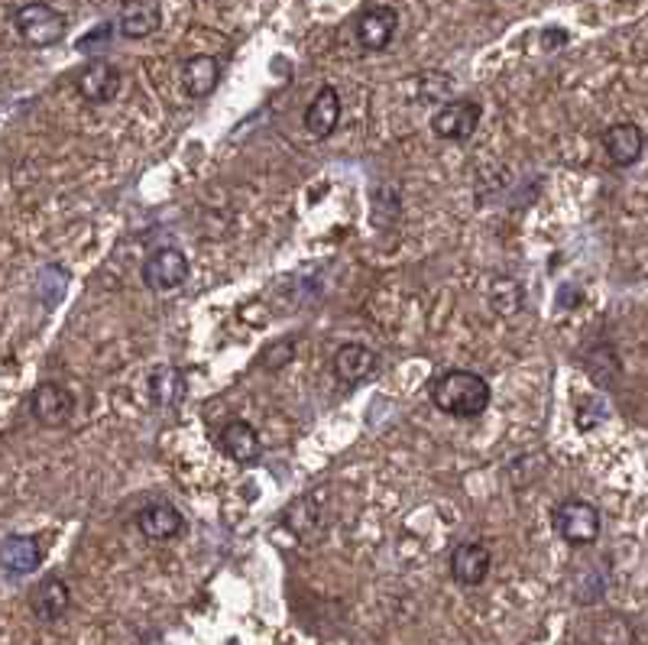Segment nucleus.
I'll use <instances>...</instances> for the list:
<instances>
[{
	"instance_id": "8",
	"label": "nucleus",
	"mask_w": 648,
	"mask_h": 645,
	"mask_svg": "<svg viewBox=\"0 0 648 645\" xmlns=\"http://www.w3.org/2000/svg\"><path fill=\"white\" fill-rule=\"evenodd\" d=\"M603 149H606L613 166H619V169L636 166L643 159V152H646V134H643L639 124L619 121V124L603 131Z\"/></svg>"
},
{
	"instance_id": "1",
	"label": "nucleus",
	"mask_w": 648,
	"mask_h": 645,
	"mask_svg": "<svg viewBox=\"0 0 648 645\" xmlns=\"http://www.w3.org/2000/svg\"><path fill=\"white\" fill-rule=\"evenodd\" d=\"M432 403L451 419H477L487 412L493 393L490 383L474 370H444L429 386Z\"/></svg>"
},
{
	"instance_id": "2",
	"label": "nucleus",
	"mask_w": 648,
	"mask_h": 645,
	"mask_svg": "<svg viewBox=\"0 0 648 645\" xmlns=\"http://www.w3.org/2000/svg\"><path fill=\"white\" fill-rule=\"evenodd\" d=\"M13 30L20 33V39L33 49H49L56 43L66 39L69 33V20L66 13H59L56 7L43 3V0H30L13 13Z\"/></svg>"
},
{
	"instance_id": "7",
	"label": "nucleus",
	"mask_w": 648,
	"mask_h": 645,
	"mask_svg": "<svg viewBox=\"0 0 648 645\" xmlns=\"http://www.w3.org/2000/svg\"><path fill=\"white\" fill-rule=\"evenodd\" d=\"M72 607V590L62 577L49 574L43 577L33 590H30V613L39 623H59Z\"/></svg>"
},
{
	"instance_id": "14",
	"label": "nucleus",
	"mask_w": 648,
	"mask_h": 645,
	"mask_svg": "<svg viewBox=\"0 0 648 645\" xmlns=\"http://www.w3.org/2000/svg\"><path fill=\"white\" fill-rule=\"evenodd\" d=\"M220 451L230 457V461H237V464H257L260 461V454H263V444H260V434L257 429L250 426V422H243V419H234V422H227L224 429H220Z\"/></svg>"
},
{
	"instance_id": "3",
	"label": "nucleus",
	"mask_w": 648,
	"mask_h": 645,
	"mask_svg": "<svg viewBox=\"0 0 648 645\" xmlns=\"http://www.w3.org/2000/svg\"><path fill=\"white\" fill-rule=\"evenodd\" d=\"M555 532L561 535V542H568L571 548H587L600 539L603 529V516L593 502L587 500H565L555 509Z\"/></svg>"
},
{
	"instance_id": "15",
	"label": "nucleus",
	"mask_w": 648,
	"mask_h": 645,
	"mask_svg": "<svg viewBox=\"0 0 648 645\" xmlns=\"http://www.w3.org/2000/svg\"><path fill=\"white\" fill-rule=\"evenodd\" d=\"M117 26L127 39H146L162 26V7L159 0H127L121 7Z\"/></svg>"
},
{
	"instance_id": "11",
	"label": "nucleus",
	"mask_w": 648,
	"mask_h": 645,
	"mask_svg": "<svg viewBox=\"0 0 648 645\" xmlns=\"http://www.w3.org/2000/svg\"><path fill=\"white\" fill-rule=\"evenodd\" d=\"M75 88H78V94H81L88 104H107V101H114V94L121 91V72H117L111 63L94 59V63H88V66L78 72Z\"/></svg>"
},
{
	"instance_id": "20",
	"label": "nucleus",
	"mask_w": 648,
	"mask_h": 645,
	"mask_svg": "<svg viewBox=\"0 0 648 645\" xmlns=\"http://www.w3.org/2000/svg\"><path fill=\"white\" fill-rule=\"evenodd\" d=\"M451 91H454V78L451 75H422V101H444Z\"/></svg>"
},
{
	"instance_id": "12",
	"label": "nucleus",
	"mask_w": 648,
	"mask_h": 645,
	"mask_svg": "<svg viewBox=\"0 0 648 645\" xmlns=\"http://www.w3.org/2000/svg\"><path fill=\"white\" fill-rule=\"evenodd\" d=\"M338 124H341V94H338V88L325 84L311 98V104L305 108V131L315 140H325L338 131Z\"/></svg>"
},
{
	"instance_id": "18",
	"label": "nucleus",
	"mask_w": 648,
	"mask_h": 645,
	"mask_svg": "<svg viewBox=\"0 0 648 645\" xmlns=\"http://www.w3.org/2000/svg\"><path fill=\"white\" fill-rule=\"evenodd\" d=\"M220 81V63L215 56H192L182 66V84L192 98H208Z\"/></svg>"
},
{
	"instance_id": "10",
	"label": "nucleus",
	"mask_w": 648,
	"mask_h": 645,
	"mask_svg": "<svg viewBox=\"0 0 648 645\" xmlns=\"http://www.w3.org/2000/svg\"><path fill=\"white\" fill-rule=\"evenodd\" d=\"M137 529L149 542H172L185 532V519L172 502H146L137 512Z\"/></svg>"
},
{
	"instance_id": "6",
	"label": "nucleus",
	"mask_w": 648,
	"mask_h": 645,
	"mask_svg": "<svg viewBox=\"0 0 648 645\" xmlns=\"http://www.w3.org/2000/svg\"><path fill=\"white\" fill-rule=\"evenodd\" d=\"M189 280V260L182 250L162 247L152 257H146L144 263V283L152 292H172V288L185 286Z\"/></svg>"
},
{
	"instance_id": "4",
	"label": "nucleus",
	"mask_w": 648,
	"mask_h": 645,
	"mask_svg": "<svg viewBox=\"0 0 648 645\" xmlns=\"http://www.w3.org/2000/svg\"><path fill=\"white\" fill-rule=\"evenodd\" d=\"M30 412L39 426L46 429H62L75 416V396L62 383H39L30 396Z\"/></svg>"
},
{
	"instance_id": "16",
	"label": "nucleus",
	"mask_w": 648,
	"mask_h": 645,
	"mask_svg": "<svg viewBox=\"0 0 648 645\" xmlns=\"http://www.w3.org/2000/svg\"><path fill=\"white\" fill-rule=\"evenodd\" d=\"M0 562L10 577H26L43 565V548L33 535H7L0 548Z\"/></svg>"
},
{
	"instance_id": "19",
	"label": "nucleus",
	"mask_w": 648,
	"mask_h": 645,
	"mask_svg": "<svg viewBox=\"0 0 648 645\" xmlns=\"http://www.w3.org/2000/svg\"><path fill=\"white\" fill-rule=\"evenodd\" d=\"M633 640H636L633 626L626 620H619V616L603 620L600 630H596V645H633Z\"/></svg>"
},
{
	"instance_id": "13",
	"label": "nucleus",
	"mask_w": 648,
	"mask_h": 645,
	"mask_svg": "<svg viewBox=\"0 0 648 645\" xmlns=\"http://www.w3.org/2000/svg\"><path fill=\"white\" fill-rule=\"evenodd\" d=\"M396 30H399V13H396L393 7L379 3V7H370L361 16V23H357V39H361L363 49L379 53V49H386V46L396 39Z\"/></svg>"
},
{
	"instance_id": "5",
	"label": "nucleus",
	"mask_w": 648,
	"mask_h": 645,
	"mask_svg": "<svg viewBox=\"0 0 648 645\" xmlns=\"http://www.w3.org/2000/svg\"><path fill=\"white\" fill-rule=\"evenodd\" d=\"M480 114H484L480 104L470 101V98L447 101L432 117L434 137H441V140H470L474 131L480 127Z\"/></svg>"
},
{
	"instance_id": "21",
	"label": "nucleus",
	"mask_w": 648,
	"mask_h": 645,
	"mask_svg": "<svg viewBox=\"0 0 648 645\" xmlns=\"http://www.w3.org/2000/svg\"><path fill=\"white\" fill-rule=\"evenodd\" d=\"M111 33H114V26H111V23H101V26H94V30L78 43V49L91 56V53H98L101 46H107V43H111Z\"/></svg>"
},
{
	"instance_id": "17",
	"label": "nucleus",
	"mask_w": 648,
	"mask_h": 645,
	"mask_svg": "<svg viewBox=\"0 0 648 645\" xmlns=\"http://www.w3.org/2000/svg\"><path fill=\"white\" fill-rule=\"evenodd\" d=\"M376 366H379V360L363 344H341L338 354H334V373L348 386H357L363 380H370L376 373Z\"/></svg>"
},
{
	"instance_id": "9",
	"label": "nucleus",
	"mask_w": 648,
	"mask_h": 645,
	"mask_svg": "<svg viewBox=\"0 0 648 645\" xmlns=\"http://www.w3.org/2000/svg\"><path fill=\"white\" fill-rule=\"evenodd\" d=\"M490 568H493V555L480 542H464L451 555V577L461 587H480L490 577Z\"/></svg>"
}]
</instances>
